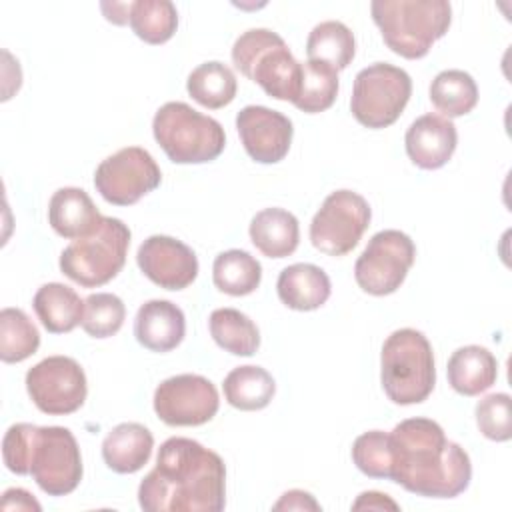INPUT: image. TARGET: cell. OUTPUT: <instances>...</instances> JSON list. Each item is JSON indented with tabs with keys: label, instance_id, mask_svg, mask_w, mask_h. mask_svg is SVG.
Returning <instances> with one entry per match:
<instances>
[{
	"label": "cell",
	"instance_id": "40",
	"mask_svg": "<svg viewBox=\"0 0 512 512\" xmlns=\"http://www.w3.org/2000/svg\"><path fill=\"white\" fill-rule=\"evenodd\" d=\"M104 16L108 22L114 24H128V14H130V2L128 4H118V2H102L100 4Z\"/></svg>",
	"mask_w": 512,
	"mask_h": 512
},
{
	"label": "cell",
	"instance_id": "20",
	"mask_svg": "<svg viewBox=\"0 0 512 512\" xmlns=\"http://www.w3.org/2000/svg\"><path fill=\"white\" fill-rule=\"evenodd\" d=\"M278 298L284 306L298 312H310L326 304L332 292L328 274L316 264H290L286 266L276 282Z\"/></svg>",
	"mask_w": 512,
	"mask_h": 512
},
{
	"label": "cell",
	"instance_id": "39",
	"mask_svg": "<svg viewBox=\"0 0 512 512\" xmlns=\"http://www.w3.org/2000/svg\"><path fill=\"white\" fill-rule=\"evenodd\" d=\"M398 510L400 506L388 496V494H382V492H376V490H368V492H362L356 502L352 504V510Z\"/></svg>",
	"mask_w": 512,
	"mask_h": 512
},
{
	"label": "cell",
	"instance_id": "38",
	"mask_svg": "<svg viewBox=\"0 0 512 512\" xmlns=\"http://www.w3.org/2000/svg\"><path fill=\"white\" fill-rule=\"evenodd\" d=\"M274 510H320V504L312 494L304 490H288L280 496V500L272 506Z\"/></svg>",
	"mask_w": 512,
	"mask_h": 512
},
{
	"label": "cell",
	"instance_id": "16",
	"mask_svg": "<svg viewBox=\"0 0 512 512\" xmlns=\"http://www.w3.org/2000/svg\"><path fill=\"white\" fill-rule=\"evenodd\" d=\"M136 262L142 274L164 290H184L198 276L194 250L172 236L146 238L136 252Z\"/></svg>",
	"mask_w": 512,
	"mask_h": 512
},
{
	"label": "cell",
	"instance_id": "34",
	"mask_svg": "<svg viewBox=\"0 0 512 512\" xmlns=\"http://www.w3.org/2000/svg\"><path fill=\"white\" fill-rule=\"evenodd\" d=\"M126 318L124 302L110 292H96L84 300L82 328L92 338L114 336Z\"/></svg>",
	"mask_w": 512,
	"mask_h": 512
},
{
	"label": "cell",
	"instance_id": "2",
	"mask_svg": "<svg viewBox=\"0 0 512 512\" xmlns=\"http://www.w3.org/2000/svg\"><path fill=\"white\" fill-rule=\"evenodd\" d=\"M390 436V480L424 498H456L472 480L468 452L430 418L402 420Z\"/></svg>",
	"mask_w": 512,
	"mask_h": 512
},
{
	"label": "cell",
	"instance_id": "8",
	"mask_svg": "<svg viewBox=\"0 0 512 512\" xmlns=\"http://www.w3.org/2000/svg\"><path fill=\"white\" fill-rule=\"evenodd\" d=\"M130 246V228L112 216L84 238L72 240L60 254V270L84 288H98L122 270Z\"/></svg>",
	"mask_w": 512,
	"mask_h": 512
},
{
	"label": "cell",
	"instance_id": "22",
	"mask_svg": "<svg viewBox=\"0 0 512 512\" xmlns=\"http://www.w3.org/2000/svg\"><path fill=\"white\" fill-rule=\"evenodd\" d=\"M448 384L462 396H478L486 392L498 378L496 356L478 344L462 346L452 352L448 366Z\"/></svg>",
	"mask_w": 512,
	"mask_h": 512
},
{
	"label": "cell",
	"instance_id": "32",
	"mask_svg": "<svg viewBox=\"0 0 512 512\" xmlns=\"http://www.w3.org/2000/svg\"><path fill=\"white\" fill-rule=\"evenodd\" d=\"M338 72L324 62H302V82L296 100L292 102L306 114L328 110L338 96Z\"/></svg>",
	"mask_w": 512,
	"mask_h": 512
},
{
	"label": "cell",
	"instance_id": "1",
	"mask_svg": "<svg viewBox=\"0 0 512 512\" xmlns=\"http://www.w3.org/2000/svg\"><path fill=\"white\" fill-rule=\"evenodd\" d=\"M146 512H220L226 506L224 460L200 442L172 436L138 486Z\"/></svg>",
	"mask_w": 512,
	"mask_h": 512
},
{
	"label": "cell",
	"instance_id": "24",
	"mask_svg": "<svg viewBox=\"0 0 512 512\" xmlns=\"http://www.w3.org/2000/svg\"><path fill=\"white\" fill-rule=\"evenodd\" d=\"M32 308L40 324L52 334L72 332L78 324H82L84 316V300L74 288L60 282L40 286L32 298Z\"/></svg>",
	"mask_w": 512,
	"mask_h": 512
},
{
	"label": "cell",
	"instance_id": "23",
	"mask_svg": "<svg viewBox=\"0 0 512 512\" xmlns=\"http://www.w3.org/2000/svg\"><path fill=\"white\" fill-rule=\"evenodd\" d=\"M252 244L268 258L290 256L300 242L298 218L284 208H264L250 222Z\"/></svg>",
	"mask_w": 512,
	"mask_h": 512
},
{
	"label": "cell",
	"instance_id": "35",
	"mask_svg": "<svg viewBox=\"0 0 512 512\" xmlns=\"http://www.w3.org/2000/svg\"><path fill=\"white\" fill-rule=\"evenodd\" d=\"M352 462L370 478L390 480V436L382 430H368L352 444Z\"/></svg>",
	"mask_w": 512,
	"mask_h": 512
},
{
	"label": "cell",
	"instance_id": "25",
	"mask_svg": "<svg viewBox=\"0 0 512 512\" xmlns=\"http://www.w3.org/2000/svg\"><path fill=\"white\" fill-rule=\"evenodd\" d=\"M222 390L230 406L244 412H254L270 404L276 392V382L272 374L262 366L246 364L226 374L222 382Z\"/></svg>",
	"mask_w": 512,
	"mask_h": 512
},
{
	"label": "cell",
	"instance_id": "29",
	"mask_svg": "<svg viewBox=\"0 0 512 512\" xmlns=\"http://www.w3.org/2000/svg\"><path fill=\"white\" fill-rule=\"evenodd\" d=\"M208 328L214 342L234 356H252L260 348L258 326L236 308H216Z\"/></svg>",
	"mask_w": 512,
	"mask_h": 512
},
{
	"label": "cell",
	"instance_id": "5",
	"mask_svg": "<svg viewBox=\"0 0 512 512\" xmlns=\"http://www.w3.org/2000/svg\"><path fill=\"white\" fill-rule=\"evenodd\" d=\"M380 382L386 396L400 406L420 404L432 394L436 384L434 352L420 330L400 328L384 340Z\"/></svg>",
	"mask_w": 512,
	"mask_h": 512
},
{
	"label": "cell",
	"instance_id": "11",
	"mask_svg": "<svg viewBox=\"0 0 512 512\" xmlns=\"http://www.w3.org/2000/svg\"><path fill=\"white\" fill-rule=\"evenodd\" d=\"M414 258L416 246L408 234L380 230L368 240L354 264L356 284L372 296L392 294L406 280Z\"/></svg>",
	"mask_w": 512,
	"mask_h": 512
},
{
	"label": "cell",
	"instance_id": "3",
	"mask_svg": "<svg viewBox=\"0 0 512 512\" xmlns=\"http://www.w3.org/2000/svg\"><path fill=\"white\" fill-rule=\"evenodd\" d=\"M2 458L10 472L30 474L48 496L74 492L84 472L78 442L64 426L12 424L2 438Z\"/></svg>",
	"mask_w": 512,
	"mask_h": 512
},
{
	"label": "cell",
	"instance_id": "37",
	"mask_svg": "<svg viewBox=\"0 0 512 512\" xmlns=\"http://www.w3.org/2000/svg\"><path fill=\"white\" fill-rule=\"evenodd\" d=\"M0 508L2 510H36V512L42 510V506L36 502V498L24 488H8L2 494Z\"/></svg>",
	"mask_w": 512,
	"mask_h": 512
},
{
	"label": "cell",
	"instance_id": "27",
	"mask_svg": "<svg viewBox=\"0 0 512 512\" xmlns=\"http://www.w3.org/2000/svg\"><path fill=\"white\" fill-rule=\"evenodd\" d=\"M212 280L228 296H246L260 286L262 266L250 252L232 248L214 258Z\"/></svg>",
	"mask_w": 512,
	"mask_h": 512
},
{
	"label": "cell",
	"instance_id": "18",
	"mask_svg": "<svg viewBox=\"0 0 512 512\" xmlns=\"http://www.w3.org/2000/svg\"><path fill=\"white\" fill-rule=\"evenodd\" d=\"M186 334L184 312L170 300L144 302L134 318V336L152 352L174 350Z\"/></svg>",
	"mask_w": 512,
	"mask_h": 512
},
{
	"label": "cell",
	"instance_id": "4",
	"mask_svg": "<svg viewBox=\"0 0 512 512\" xmlns=\"http://www.w3.org/2000/svg\"><path fill=\"white\" fill-rule=\"evenodd\" d=\"M370 14L386 46L408 60L424 58L452 22L446 0H374Z\"/></svg>",
	"mask_w": 512,
	"mask_h": 512
},
{
	"label": "cell",
	"instance_id": "21",
	"mask_svg": "<svg viewBox=\"0 0 512 512\" xmlns=\"http://www.w3.org/2000/svg\"><path fill=\"white\" fill-rule=\"evenodd\" d=\"M154 448L152 432L138 422L114 426L102 440L104 464L118 474H134L148 464Z\"/></svg>",
	"mask_w": 512,
	"mask_h": 512
},
{
	"label": "cell",
	"instance_id": "10",
	"mask_svg": "<svg viewBox=\"0 0 512 512\" xmlns=\"http://www.w3.org/2000/svg\"><path fill=\"white\" fill-rule=\"evenodd\" d=\"M372 210L364 196L336 190L326 196L310 222V242L328 256H344L356 248L370 226Z\"/></svg>",
	"mask_w": 512,
	"mask_h": 512
},
{
	"label": "cell",
	"instance_id": "26",
	"mask_svg": "<svg viewBox=\"0 0 512 512\" xmlns=\"http://www.w3.org/2000/svg\"><path fill=\"white\" fill-rule=\"evenodd\" d=\"M356 54V40L352 30L338 22L326 20L316 24L306 40V56L312 62H324L336 72L348 68Z\"/></svg>",
	"mask_w": 512,
	"mask_h": 512
},
{
	"label": "cell",
	"instance_id": "14",
	"mask_svg": "<svg viewBox=\"0 0 512 512\" xmlns=\"http://www.w3.org/2000/svg\"><path fill=\"white\" fill-rule=\"evenodd\" d=\"M220 406L216 386L200 374H178L154 390V412L168 426H202Z\"/></svg>",
	"mask_w": 512,
	"mask_h": 512
},
{
	"label": "cell",
	"instance_id": "17",
	"mask_svg": "<svg viewBox=\"0 0 512 512\" xmlns=\"http://www.w3.org/2000/svg\"><path fill=\"white\" fill-rule=\"evenodd\" d=\"M404 144L412 164L422 170H438L452 158L458 132L452 120L428 112L408 126Z\"/></svg>",
	"mask_w": 512,
	"mask_h": 512
},
{
	"label": "cell",
	"instance_id": "36",
	"mask_svg": "<svg viewBox=\"0 0 512 512\" xmlns=\"http://www.w3.org/2000/svg\"><path fill=\"white\" fill-rule=\"evenodd\" d=\"M476 424L482 436L494 442H508L512 438V398L506 392L484 396L476 404Z\"/></svg>",
	"mask_w": 512,
	"mask_h": 512
},
{
	"label": "cell",
	"instance_id": "15",
	"mask_svg": "<svg viewBox=\"0 0 512 512\" xmlns=\"http://www.w3.org/2000/svg\"><path fill=\"white\" fill-rule=\"evenodd\" d=\"M236 130L246 154L260 164L284 160L292 144V122L278 110L250 104L236 114Z\"/></svg>",
	"mask_w": 512,
	"mask_h": 512
},
{
	"label": "cell",
	"instance_id": "9",
	"mask_svg": "<svg viewBox=\"0 0 512 512\" xmlns=\"http://www.w3.org/2000/svg\"><path fill=\"white\" fill-rule=\"evenodd\" d=\"M412 96V78L406 70L374 62L354 78L350 110L366 128L378 130L394 124Z\"/></svg>",
	"mask_w": 512,
	"mask_h": 512
},
{
	"label": "cell",
	"instance_id": "12",
	"mask_svg": "<svg viewBox=\"0 0 512 512\" xmlns=\"http://www.w3.org/2000/svg\"><path fill=\"white\" fill-rule=\"evenodd\" d=\"M162 172L152 154L140 146H126L104 158L94 172V186L114 206L136 204L160 186Z\"/></svg>",
	"mask_w": 512,
	"mask_h": 512
},
{
	"label": "cell",
	"instance_id": "31",
	"mask_svg": "<svg viewBox=\"0 0 512 512\" xmlns=\"http://www.w3.org/2000/svg\"><path fill=\"white\" fill-rule=\"evenodd\" d=\"M128 24L140 40L164 44L178 28V10L170 0H136L130 2Z\"/></svg>",
	"mask_w": 512,
	"mask_h": 512
},
{
	"label": "cell",
	"instance_id": "6",
	"mask_svg": "<svg viewBox=\"0 0 512 512\" xmlns=\"http://www.w3.org/2000/svg\"><path fill=\"white\" fill-rule=\"evenodd\" d=\"M234 66L256 82L270 98L294 102L302 82V62L294 58L282 36L268 28H250L232 46Z\"/></svg>",
	"mask_w": 512,
	"mask_h": 512
},
{
	"label": "cell",
	"instance_id": "19",
	"mask_svg": "<svg viewBox=\"0 0 512 512\" xmlns=\"http://www.w3.org/2000/svg\"><path fill=\"white\" fill-rule=\"evenodd\" d=\"M102 218L86 190L76 186L58 188L48 204V224L58 236L68 240L90 236Z\"/></svg>",
	"mask_w": 512,
	"mask_h": 512
},
{
	"label": "cell",
	"instance_id": "13",
	"mask_svg": "<svg viewBox=\"0 0 512 512\" xmlns=\"http://www.w3.org/2000/svg\"><path fill=\"white\" fill-rule=\"evenodd\" d=\"M26 390L34 406L50 416L76 412L88 394L86 374L70 356H48L26 372Z\"/></svg>",
	"mask_w": 512,
	"mask_h": 512
},
{
	"label": "cell",
	"instance_id": "28",
	"mask_svg": "<svg viewBox=\"0 0 512 512\" xmlns=\"http://www.w3.org/2000/svg\"><path fill=\"white\" fill-rule=\"evenodd\" d=\"M186 90L200 106L218 110L234 100L238 82L230 66L218 60H210L190 72L186 80Z\"/></svg>",
	"mask_w": 512,
	"mask_h": 512
},
{
	"label": "cell",
	"instance_id": "33",
	"mask_svg": "<svg viewBox=\"0 0 512 512\" xmlns=\"http://www.w3.org/2000/svg\"><path fill=\"white\" fill-rule=\"evenodd\" d=\"M40 346L38 328L20 308H2L0 312V358L16 364L30 358Z\"/></svg>",
	"mask_w": 512,
	"mask_h": 512
},
{
	"label": "cell",
	"instance_id": "7",
	"mask_svg": "<svg viewBox=\"0 0 512 512\" xmlns=\"http://www.w3.org/2000/svg\"><path fill=\"white\" fill-rule=\"evenodd\" d=\"M152 134L174 164L216 160L226 146L222 124L186 102L162 104L154 114Z\"/></svg>",
	"mask_w": 512,
	"mask_h": 512
},
{
	"label": "cell",
	"instance_id": "30",
	"mask_svg": "<svg viewBox=\"0 0 512 512\" xmlns=\"http://www.w3.org/2000/svg\"><path fill=\"white\" fill-rule=\"evenodd\" d=\"M430 102L444 118H458L478 104V86L464 70H442L430 84Z\"/></svg>",
	"mask_w": 512,
	"mask_h": 512
}]
</instances>
